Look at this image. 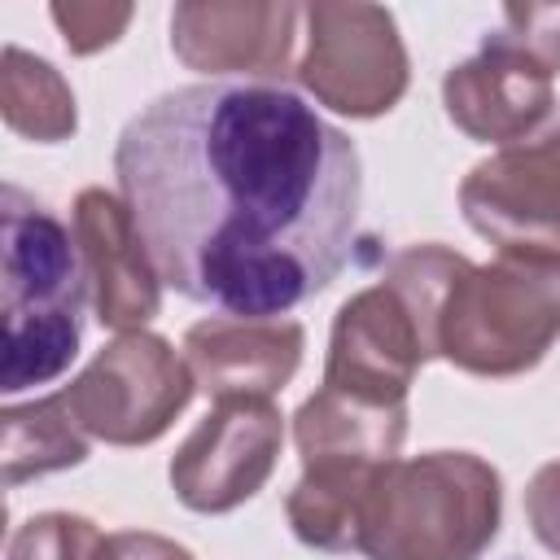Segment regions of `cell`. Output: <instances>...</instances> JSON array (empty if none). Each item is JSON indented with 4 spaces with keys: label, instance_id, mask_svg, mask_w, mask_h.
Returning a JSON list of instances; mask_svg holds the SVG:
<instances>
[{
    "label": "cell",
    "instance_id": "20",
    "mask_svg": "<svg viewBox=\"0 0 560 560\" xmlns=\"http://www.w3.org/2000/svg\"><path fill=\"white\" fill-rule=\"evenodd\" d=\"M48 13L74 57H92L109 48L131 22V4H52Z\"/></svg>",
    "mask_w": 560,
    "mask_h": 560
},
{
    "label": "cell",
    "instance_id": "22",
    "mask_svg": "<svg viewBox=\"0 0 560 560\" xmlns=\"http://www.w3.org/2000/svg\"><path fill=\"white\" fill-rule=\"evenodd\" d=\"M109 560H197V556L166 534L118 529V534H109Z\"/></svg>",
    "mask_w": 560,
    "mask_h": 560
},
{
    "label": "cell",
    "instance_id": "6",
    "mask_svg": "<svg viewBox=\"0 0 560 560\" xmlns=\"http://www.w3.org/2000/svg\"><path fill=\"white\" fill-rule=\"evenodd\" d=\"M306 48L293 66L298 83L332 114L381 118L389 114L407 83L411 61L398 22L381 4H306Z\"/></svg>",
    "mask_w": 560,
    "mask_h": 560
},
{
    "label": "cell",
    "instance_id": "16",
    "mask_svg": "<svg viewBox=\"0 0 560 560\" xmlns=\"http://www.w3.org/2000/svg\"><path fill=\"white\" fill-rule=\"evenodd\" d=\"M4 424V486H22L31 477L44 472H61L88 459V433L79 429V420L66 407V394H48L35 402H13L0 416Z\"/></svg>",
    "mask_w": 560,
    "mask_h": 560
},
{
    "label": "cell",
    "instance_id": "4",
    "mask_svg": "<svg viewBox=\"0 0 560 560\" xmlns=\"http://www.w3.org/2000/svg\"><path fill=\"white\" fill-rule=\"evenodd\" d=\"M83 293L88 276L74 236L52 210H44L18 184H4V394L48 385L74 363L83 337Z\"/></svg>",
    "mask_w": 560,
    "mask_h": 560
},
{
    "label": "cell",
    "instance_id": "7",
    "mask_svg": "<svg viewBox=\"0 0 560 560\" xmlns=\"http://www.w3.org/2000/svg\"><path fill=\"white\" fill-rule=\"evenodd\" d=\"M280 446L284 416L271 398H223L171 455V490L188 512L223 516L267 486Z\"/></svg>",
    "mask_w": 560,
    "mask_h": 560
},
{
    "label": "cell",
    "instance_id": "19",
    "mask_svg": "<svg viewBox=\"0 0 560 560\" xmlns=\"http://www.w3.org/2000/svg\"><path fill=\"white\" fill-rule=\"evenodd\" d=\"M490 35L538 61L551 79L560 74V4H503V26Z\"/></svg>",
    "mask_w": 560,
    "mask_h": 560
},
{
    "label": "cell",
    "instance_id": "1",
    "mask_svg": "<svg viewBox=\"0 0 560 560\" xmlns=\"http://www.w3.org/2000/svg\"><path fill=\"white\" fill-rule=\"evenodd\" d=\"M114 179L162 284L280 319L350 258L363 162L284 83L210 79L153 96L114 144Z\"/></svg>",
    "mask_w": 560,
    "mask_h": 560
},
{
    "label": "cell",
    "instance_id": "3",
    "mask_svg": "<svg viewBox=\"0 0 560 560\" xmlns=\"http://www.w3.org/2000/svg\"><path fill=\"white\" fill-rule=\"evenodd\" d=\"M503 525V477L472 451H429L376 468L359 551L368 560H481Z\"/></svg>",
    "mask_w": 560,
    "mask_h": 560
},
{
    "label": "cell",
    "instance_id": "2",
    "mask_svg": "<svg viewBox=\"0 0 560 560\" xmlns=\"http://www.w3.org/2000/svg\"><path fill=\"white\" fill-rule=\"evenodd\" d=\"M394 284L420 315L433 359L468 376H521L560 337V249H499L490 262L424 241L389 258Z\"/></svg>",
    "mask_w": 560,
    "mask_h": 560
},
{
    "label": "cell",
    "instance_id": "13",
    "mask_svg": "<svg viewBox=\"0 0 560 560\" xmlns=\"http://www.w3.org/2000/svg\"><path fill=\"white\" fill-rule=\"evenodd\" d=\"M306 332L298 319H245L210 315L184 332V359L214 402L271 398L302 368Z\"/></svg>",
    "mask_w": 560,
    "mask_h": 560
},
{
    "label": "cell",
    "instance_id": "9",
    "mask_svg": "<svg viewBox=\"0 0 560 560\" xmlns=\"http://www.w3.org/2000/svg\"><path fill=\"white\" fill-rule=\"evenodd\" d=\"M459 210L499 249H560V122L481 158L459 184Z\"/></svg>",
    "mask_w": 560,
    "mask_h": 560
},
{
    "label": "cell",
    "instance_id": "21",
    "mask_svg": "<svg viewBox=\"0 0 560 560\" xmlns=\"http://www.w3.org/2000/svg\"><path fill=\"white\" fill-rule=\"evenodd\" d=\"M525 521H529L534 538L551 556H560V459L542 464L529 477V486H525Z\"/></svg>",
    "mask_w": 560,
    "mask_h": 560
},
{
    "label": "cell",
    "instance_id": "14",
    "mask_svg": "<svg viewBox=\"0 0 560 560\" xmlns=\"http://www.w3.org/2000/svg\"><path fill=\"white\" fill-rule=\"evenodd\" d=\"M407 438V402L381 407L350 398L341 389L319 385L298 411H293V446L302 468L319 464H389L398 459V446Z\"/></svg>",
    "mask_w": 560,
    "mask_h": 560
},
{
    "label": "cell",
    "instance_id": "11",
    "mask_svg": "<svg viewBox=\"0 0 560 560\" xmlns=\"http://www.w3.org/2000/svg\"><path fill=\"white\" fill-rule=\"evenodd\" d=\"M446 118L481 144H521L556 109L551 74L486 31L481 48L442 74Z\"/></svg>",
    "mask_w": 560,
    "mask_h": 560
},
{
    "label": "cell",
    "instance_id": "10",
    "mask_svg": "<svg viewBox=\"0 0 560 560\" xmlns=\"http://www.w3.org/2000/svg\"><path fill=\"white\" fill-rule=\"evenodd\" d=\"M302 9L262 0H184L171 9V48L197 74L241 83L280 79L293 57Z\"/></svg>",
    "mask_w": 560,
    "mask_h": 560
},
{
    "label": "cell",
    "instance_id": "18",
    "mask_svg": "<svg viewBox=\"0 0 560 560\" xmlns=\"http://www.w3.org/2000/svg\"><path fill=\"white\" fill-rule=\"evenodd\" d=\"M4 560H109V534L79 512H39L9 534Z\"/></svg>",
    "mask_w": 560,
    "mask_h": 560
},
{
    "label": "cell",
    "instance_id": "12",
    "mask_svg": "<svg viewBox=\"0 0 560 560\" xmlns=\"http://www.w3.org/2000/svg\"><path fill=\"white\" fill-rule=\"evenodd\" d=\"M74 245L101 328L140 332L162 311V276L122 197L83 188L74 197Z\"/></svg>",
    "mask_w": 560,
    "mask_h": 560
},
{
    "label": "cell",
    "instance_id": "15",
    "mask_svg": "<svg viewBox=\"0 0 560 560\" xmlns=\"http://www.w3.org/2000/svg\"><path fill=\"white\" fill-rule=\"evenodd\" d=\"M376 468H363V464L302 468L298 486L284 499V516H289L293 538L302 547H315V551H359L363 494H368Z\"/></svg>",
    "mask_w": 560,
    "mask_h": 560
},
{
    "label": "cell",
    "instance_id": "5",
    "mask_svg": "<svg viewBox=\"0 0 560 560\" xmlns=\"http://www.w3.org/2000/svg\"><path fill=\"white\" fill-rule=\"evenodd\" d=\"M188 359L158 332H118L61 389L79 429L109 446H149L192 402Z\"/></svg>",
    "mask_w": 560,
    "mask_h": 560
},
{
    "label": "cell",
    "instance_id": "8",
    "mask_svg": "<svg viewBox=\"0 0 560 560\" xmlns=\"http://www.w3.org/2000/svg\"><path fill=\"white\" fill-rule=\"evenodd\" d=\"M429 359L433 346L420 315L407 306V298L394 284L376 280L341 302L328 332L324 385L363 402L402 407L416 372Z\"/></svg>",
    "mask_w": 560,
    "mask_h": 560
},
{
    "label": "cell",
    "instance_id": "17",
    "mask_svg": "<svg viewBox=\"0 0 560 560\" xmlns=\"http://www.w3.org/2000/svg\"><path fill=\"white\" fill-rule=\"evenodd\" d=\"M0 114L13 136L35 144H61L79 127V109L66 74L18 44L4 48V66H0Z\"/></svg>",
    "mask_w": 560,
    "mask_h": 560
}]
</instances>
